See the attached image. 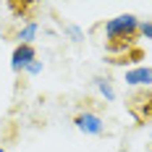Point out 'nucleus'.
I'll return each mask as SVG.
<instances>
[{
  "mask_svg": "<svg viewBox=\"0 0 152 152\" xmlns=\"http://www.w3.org/2000/svg\"><path fill=\"white\" fill-rule=\"evenodd\" d=\"M139 21L137 16H118V18H113V21H107L105 24V34H107V53L110 55H121L126 50H131V47L137 45L139 39Z\"/></svg>",
  "mask_w": 152,
  "mask_h": 152,
  "instance_id": "obj_1",
  "label": "nucleus"
},
{
  "mask_svg": "<svg viewBox=\"0 0 152 152\" xmlns=\"http://www.w3.org/2000/svg\"><path fill=\"white\" fill-rule=\"evenodd\" d=\"M34 34H37V24H34V21H29V24H26L24 29L18 31V39H21V45H31L29 39L34 37Z\"/></svg>",
  "mask_w": 152,
  "mask_h": 152,
  "instance_id": "obj_6",
  "label": "nucleus"
},
{
  "mask_svg": "<svg viewBox=\"0 0 152 152\" xmlns=\"http://www.w3.org/2000/svg\"><path fill=\"white\" fill-rule=\"evenodd\" d=\"M26 71H29V74H39V71H42V63H39V61L29 63V68H26Z\"/></svg>",
  "mask_w": 152,
  "mask_h": 152,
  "instance_id": "obj_10",
  "label": "nucleus"
},
{
  "mask_svg": "<svg viewBox=\"0 0 152 152\" xmlns=\"http://www.w3.org/2000/svg\"><path fill=\"white\" fill-rule=\"evenodd\" d=\"M0 152H5V150H0Z\"/></svg>",
  "mask_w": 152,
  "mask_h": 152,
  "instance_id": "obj_11",
  "label": "nucleus"
},
{
  "mask_svg": "<svg viewBox=\"0 0 152 152\" xmlns=\"http://www.w3.org/2000/svg\"><path fill=\"white\" fill-rule=\"evenodd\" d=\"M126 107H129V113L134 115L137 123H152V89L150 87L137 89L126 100Z\"/></svg>",
  "mask_w": 152,
  "mask_h": 152,
  "instance_id": "obj_2",
  "label": "nucleus"
},
{
  "mask_svg": "<svg viewBox=\"0 0 152 152\" xmlns=\"http://www.w3.org/2000/svg\"><path fill=\"white\" fill-rule=\"evenodd\" d=\"M139 37L152 39V24H150V21H147V24H139Z\"/></svg>",
  "mask_w": 152,
  "mask_h": 152,
  "instance_id": "obj_8",
  "label": "nucleus"
},
{
  "mask_svg": "<svg viewBox=\"0 0 152 152\" xmlns=\"http://www.w3.org/2000/svg\"><path fill=\"white\" fill-rule=\"evenodd\" d=\"M37 61V53H34V45H18L13 50V71H21V68H29V63Z\"/></svg>",
  "mask_w": 152,
  "mask_h": 152,
  "instance_id": "obj_3",
  "label": "nucleus"
},
{
  "mask_svg": "<svg viewBox=\"0 0 152 152\" xmlns=\"http://www.w3.org/2000/svg\"><path fill=\"white\" fill-rule=\"evenodd\" d=\"M8 8H11L16 16H26L31 8H34V3H8Z\"/></svg>",
  "mask_w": 152,
  "mask_h": 152,
  "instance_id": "obj_7",
  "label": "nucleus"
},
{
  "mask_svg": "<svg viewBox=\"0 0 152 152\" xmlns=\"http://www.w3.org/2000/svg\"><path fill=\"white\" fill-rule=\"evenodd\" d=\"M126 84H134V87H150L152 84V68L142 66L134 71H126Z\"/></svg>",
  "mask_w": 152,
  "mask_h": 152,
  "instance_id": "obj_5",
  "label": "nucleus"
},
{
  "mask_svg": "<svg viewBox=\"0 0 152 152\" xmlns=\"http://www.w3.org/2000/svg\"><path fill=\"white\" fill-rule=\"evenodd\" d=\"M74 123H76V129H81L84 134H102V121L94 113H79L74 118Z\"/></svg>",
  "mask_w": 152,
  "mask_h": 152,
  "instance_id": "obj_4",
  "label": "nucleus"
},
{
  "mask_svg": "<svg viewBox=\"0 0 152 152\" xmlns=\"http://www.w3.org/2000/svg\"><path fill=\"white\" fill-rule=\"evenodd\" d=\"M97 84H100V89H102V94H105L107 100H110V97H113V89H110V84H107V81H102V79H97Z\"/></svg>",
  "mask_w": 152,
  "mask_h": 152,
  "instance_id": "obj_9",
  "label": "nucleus"
}]
</instances>
